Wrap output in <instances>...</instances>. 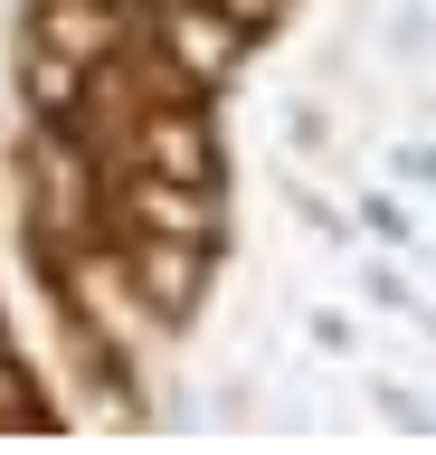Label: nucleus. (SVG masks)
<instances>
[{
  "instance_id": "f257e3e1",
  "label": "nucleus",
  "mask_w": 436,
  "mask_h": 455,
  "mask_svg": "<svg viewBox=\"0 0 436 455\" xmlns=\"http://www.w3.org/2000/svg\"><path fill=\"white\" fill-rule=\"evenodd\" d=\"M162 57H171L180 76H228V57H237V20L228 10H209V0H180V10H162Z\"/></svg>"
},
{
  "instance_id": "f03ea898",
  "label": "nucleus",
  "mask_w": 436,
  "mask_h": 455,
  "mask_svg": "<svg viewBox=\"0 0 436 455\" xmlns=\"http://www.w3.org/2000/svg\"><path fill=\"white\" fill-rule=\"evenodd\" d=\"M143 162L162 171V180H200L209 190V133L190 124V114H152L143 124Z\"/></svg>"
},
{
  "instance_id": "7ed1b4c3",
  "label": "nucleus",
  "mask_w": 436,
  "mask_h": 455,
  "mask_svg": "<svg viewBox=\"0 0 436 455\" xmlns=\"http://www.w3.org/2000/svg\"><path fill=\"white\" fill-rule=\"evenodd\" d=\"M143 228H152V237H190V247H200V237H209V190H200V180H162V171H152V180H143Z\"/></svg>"
},
{
  "instance_id": "20e7f679",
  "label": "nucleus",
  "mask_w": 436,
  "mask_h": 455,
  "mask_svg": "<svg viewBox=\"0 0 436 455\" xmlns=\"http://www.w3.org/2000/svg\"><path fill=\"white\" fill-rule=\"evenodd\" d=\"M38 48L95 67V57H105V10H95V0H48V10H38Z\"/></svg>"
},
{
  "instance_id": "39448f33",
  "label": "nucleus",
  "mask_w": 436,
  "mask_h": 455,
  "mask_svg": "<svg viewBox=\"0 0 436 455\" xmlns=\"http://www.w3.org/2000/svg\"><path fill=\"white\" fill-rule=\"evenodd\" d=\"M143 294L162 313H180L190 294H200V247H190V237H152L143 247Z\"/></svg>"
},
{
  "instance_id": "423d86ee",
  "label": "nucleus",
  "mask_w": 436,
  "mask_h": 455,
  "mask_svg": "<svg viewBox=\"0 0 436 455\" xmlns=\"http://www.w3.org/2000/svg\"><path fill=\"white\" fill-rule=\"evenodd\" d=\"M38 180H48V209H58V219H76V209H86V171H76V152H67V142H48V152H38Z\"/></svg>"
},
{
  "instance_id": "0eeeda50",
  "label": "nucleus",
  "mask_w": 436,
  "mask_h": 455,
  "mask_svg": "<svg viewBox=\"0 0 436 455\" xmlns=\"http://www.w3.org/2000/svg\"><path fill=\"white\" fill-rule=\"evenodd\" d=\"M209 10H228V20L247 28V20H266V10H275V0H209Z\"/></svg>"
},
{
  "instance_id": "6e6552de",
  "label": "nucleus",
  "mask_w": 436,
  "mask_h": 455,
  "mask_svg": "<svg viewBox=\"0 0 436 455\" xmlns=\"http://www.w3.org/2000/svg\"><path fill=\"white\" fill-rule=\"evenodd\" d=\"M10 408H20V379H10V370H0V418H10Z\"/></svg>"
}]
</instances>
